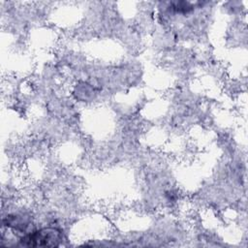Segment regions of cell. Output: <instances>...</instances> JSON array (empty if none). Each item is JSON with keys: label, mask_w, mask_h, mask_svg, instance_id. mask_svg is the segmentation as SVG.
<instances>
[{"label": "cell", "mask_w": 248, "mask_h": 248, "mask_svg": "<svg viewBox=\"0 0 248 248\" xmlns=\"http://www.w3.org/2000/svg\"><path fill=\"white\" fill-rule=\"evenodd\" d=\"M62 241V232L56 228H43L24 234L20 244L26 247H56Z\"/></svg>", "instance_id": "6da1fadb"}]
</instances>
